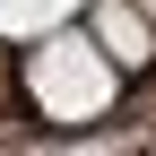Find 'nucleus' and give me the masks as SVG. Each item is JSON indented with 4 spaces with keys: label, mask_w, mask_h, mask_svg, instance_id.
I'll use <instances>...</instances> for the list:
<instances>
[{
    "label": "nucleus",
    "mask_w": 156,
    "mask_h": 156,
    "mask_svg": "<svg viewBox=\"0 0 156 156\" xmlns=\"http://www.w3.org/2000/svg\"><path fill=\"white\" fill-rule=\"evenodd\" d=\"M113 87H122V69L104 61L95 35H69V26L35 35V52H26V95L44 104V122H95V113L113 104Z\"/></svg>",
    "instance_id": "f257e3e1"
},
{
    "label": "nucleus",
    "mask_w": 156,
    "mask_h": 156,
    "mask_svg": "<svg viewBox=\"0 0 156 156\" xmlns=\"http://www.w3.org/2000/svg\"><path fill=\"white\" fill-rule=\"evenodd\" d=\"M17 9H26V0H0V26H17Z\"/></svg>",
    "instance_id": "7ed1b4c3"
},
{
    "label": "nucleus",
    "mask_w": 156,
    "mask_h": 156,
    "mask_svg": "<svg viewBox=\"0 0 156 156\" xmlns=\"http://www.w3.org/2000/svg\"><path fill=\"white\" fill-rule=\"evenodd\" d=\"M87 35L104 44V61H113V69H147V61H156V26H147L139 0H95Z\"/></svg>",
    "instance_id": "f03ea898"
},
{
    "label": "nucleus",
    "mask_w": 156,
    "mask_h": 156,
    "mask_svg": "<svg viewBox=\"0 0 156 156\" xmlns=\"http://www.w3.org/2000/svg\"><path fill=\"white\" fill-rule=\"evenodd\" d=\"M139 9H147V26H156V0H139Z\"/></svg>",
    "instance_id": "20e7f679"
}]
</instances>
